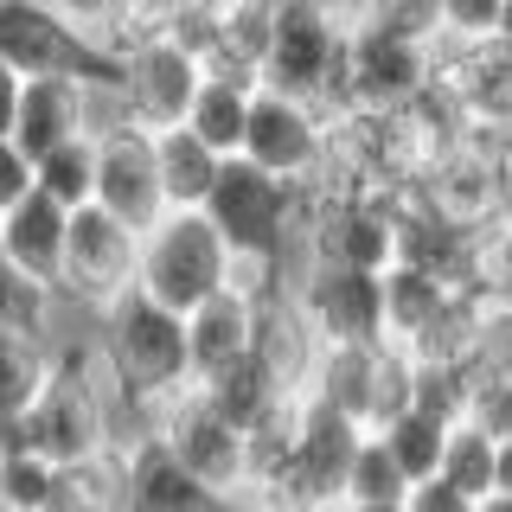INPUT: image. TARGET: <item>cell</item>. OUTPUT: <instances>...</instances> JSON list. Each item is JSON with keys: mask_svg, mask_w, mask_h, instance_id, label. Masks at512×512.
<instances>
[{"mask_svg": "<svg viewBox=\"0 0 512 512\" xmlns=\"http://www.w3.org/2000/svg\"><path fill=\"white\" fill-rule=\"evenodd\" d=\"M397 192H365V199H340V205H314L308 237H301V263H333V269H365L384 276L397 263Z\"/></svg>", "mask_w": 512, "mask_h": 512, "instance_id": "12", "label": "cell"}, {"mask_svg": "<svg viewBox=\"0 0 512 512\" xmlns=\"http://www.w3.org/2000/svg\"><path fill=\"white\" fill-rule=\"evenodd\" d=\"M493 39L512 52V0H500V20H493Z\"/></svg>", "mask_w": 512, "mask_h": 512, "instance_id": "37", "label": "cell"}, {"mask_svg": "<svg viewBox=\"0 0 512 512\" xmlns=\"http://www.w3.org/2000/svg\"><path fill=\"white\" fill-rule=\"evenodd\" d=\"M308 397L346 416L352 429H384L397 410H410V352L397 346H320Z\"/></svg>", "mask_w": 512, "mask_h": 512, "instance_id": "6", "label": "cell"}, {"mask_svg": "<svg viewBox=\"0 0 512 512\" xmlns=\"http://www.w3.org/2000/svg\"><path fill=\"white\" fill-rule=\"evenodd\" d=\"M346 32L352 13L327 0H269V52L256 84L314 103L320 116H340V64H346Z\"/></svg>", "mask_w": 512, "mask_h": 512, "instance_id": "3", "label": "cell"}, {"mask_svg": "<svg viewBox=\"0 0 512 512\" xmlns=\"http://www.w3.org/2000/svg\"><path fill=\"white\" fill-rule=\"evenodd\" d=\"M429 84V52L384 32L352 26L346 32V64H340V109H404Z\"/></svg>", "mask_w": 512, "mask_h": 512, "instance_id": "13", "label": "cell"}, {"mask_svg": "<svg viewBox=\"0 0 512 512\" xmlns=\"http://www.w3.org/2000/svg\"><path fill=\"white\" fill-rule=\"evenodd\" d=\"M116 45V90L128 109V128L141 135H167V128L186 122L192 96H199V58H186L173 39L160 32H141V39H109Z\"/></svg>", "mask_w": 512, "mask_h": 512, "instance_id": "8", "label": "cell"}, {"mask_svg": "<svg viewBox=\"0 0 512 512\" xmlns=\"http://www.w3.org/2000/svg\"><path fill=\"white\" fill-rule=\"evenodd\" d=\"M84 135V103H77V84L71 77H26L20 84V109H13V148L26 160L52 154L58 141H77Z\"/></svg>", "mask_w": 512, "mask_h": 512, "instance_id": "18", "label": "cell"}, {"mask_svg": "<svg viewBox=\"0 0 512 512\" xmlns=\"http://www.w3.org/2000/svg\"><path fill=\"white\" fill-rule=\"evenodd\" d=\"M327 7H346V13H352V0H327Z\"/></svg>", "mask_w": 512, "mask_h": 512, "instance_id": "40", "label": "cell"}, {"mask_svg": "<svg viewBox=\"0 0 512 512\" xmlns=\"http://www.w3.org/2000/svg\"><path fill=\"white\" fill-rule=\"evenodd\" d=\"M45 372H52V340L0 327V416H26V404L45 391Z\"/></svg>", "mask_w": 512, "mask_h": 512, "instance_id": "25", "label": "cell"}, {"mask_svg": "<svg viewBox=\"0 0 512 512\" xmlns=\"http://www.w3.org/2000/svg\"><path fill=\"white\" fill-rule=\"evenodd\" d=\"M90 180H96V141H58L52 154L32 160V192L39 199H52L58 212H77V205H90Z\"/></svg>", "mask_w": 512, "mask_h": 512, "instance_id": "23", "label": "cell"}, {"mask_svg": "<svg viewBox=\"0 0 512 512\" xmlns=\"http://www.w3.org/2000/svg\"><path fill=\"white\" fill-rule=\"evenodd\" d=\"M218 167H224V160L205 154L186 128L154 135V180H160V205H167V212H199L205 192H212V180H218Z\"/></svg>", "mask_w": 512, "mask_h": 512, "instance_id": "21", "label": "cell"}, {"mask_svg": "<svg viewBox=\"0 0 512 512\" xmlns=\"http://www.w3.org/2000/svg\"><path fill=\"white\" fill-rule=\"evenodd\" d=\"M327 135H333V122L314 103H295V96H276V90L256 84L237 160H250L256 173H269L282 186H308L320 173V160H327Z\"/></svg>", "mask_w": 512, "mask_h": 512, "instance_id": "11", "label": "cell"}, {"mask_svg": "<svg viewBox=\"0 0 512 512\" xmlns=\"http://www.w3.org/2000/svg\"><path fill=\"white\" fill-rule=\"evenodd\" d=\"M199 391L212 397V404H218L224 416H231V423L244 429V436H250V429H263V423H276V416H282V410L301 397V391H288V384H282L276 372H269V365L256 359V352H250V359H237L224 378L199 384Z\"/></svg>", "mask_w": 512, "mask_h": 512, "instance_id": "20", "label": "cell"}, {"mask_svg": "<svg viewBox=\"0 0 512 512\" xmlns=\"http://www.w3.org/2000/svg\"><path fill=\"white\" fill-rule=\"evenodd\" d=\"M244 116H250V84H231V77H199V96L186 109V135L199 141L205 154L237 160V141H244Z\"/></svg>", "mask_w": 512, "mask_h": 512, "instance_id": "22", "label": "cell"}, {"mask_svg": "<svg viewBox=\"0 0 512 512\" xmlns=\"http://www.w3.org/2000/svg\"><path fill=\"white\" fill-rule=\"evenodd\" d=\"M122 512H231V506L212 500V493L167 455L160 436H141V442L122 448Z\"/></svg>", "mask_w": 512, "mask_h": 512, "instance_id": "16", "label": "cell"}, {"mask_svg": "<svg viewBox=\"0 0 512 512\" xmlns=\"http://www.w3.org/2000/svg\"><path fill=\"white\" fill-rule=\"evenodd\" d=\"M135 256H141V231H128L103 205H77L71 224H64L58 295L77 301V308H90V314H103L109 301H122L128 288H135Z\"/></svg>", "mask_w": 512, "mask_h": 512, "instance_id": "10", "label": "cell"}, {"mask_svg": "<svg viewBox=\"0 0 512 512\" xmlns=\"http://www.w3.org/2000/svg\"><path fill=\"white\" fill-rule=\"evenodd\" d=\"M58 512H122V448H96L58 468Z\"/></svg>", "mask_w": 512, "mask_h": 512, "instance_id": "26", "label": "cell"}, {"mask_svg": "<svg viewBox=\"0 0 512 512\" xmlns=\"http://www.w3.org/2000/svg\"><path fill=\"white\" fill-rule=\"evenodd\" d=\"M493 493H506V500H512V436L493 442Z\"/></svg>", "mask_w": 512, "mask_h": 512, "instance_id": "36", "label": "cell"}, {"mask_svg": "<svg viewBox=\"0 0 512 512\" xmlns=\"http://www.w3.org/2000/svg\"><path fill=\"white\" fill-rule=\"evenodd\" d=\"M90 205H103V212L122 218L128 231H148V224L167 212V205H160V180H154V135H141V128H116V135L96 141Z\"/></svg>", "mask_w": 512, "mask_h": 512, "instance_id": "14", "label": "cell"}, {"mask_svg": "<svg viewBox=\"0 0 512 512\" xmlns=\"http://www.w3.org/2000/svg\"><path fill=\"white\" fill-rule=\"evenodd\" d=\"M199 212L237 263L282 269L288 276L301 263V237H308L314 205H308V186H282L269 173H256L250 160H224Z\"/></svg>", "mask_w": 512, "mask_h": 512, "instance_id": "1", "label": "cell"}, {"mask_svg": "<svg viewBox=\"0 0 512 512\" xmlns=\"http://www.w3.org/2000/svg\"><path fill=\"white\" fill-rule=\"evenodd\" d=\"M0 64L13 77H116V45L77 32L52 0H0Z\"/></svg>", "mask_w": 512, "mask_h": 512, "instance_id": "5", "label": "cell"}, {"mask_svg": "<svg viewBox=\"0 0 512 512\" xmlns=\"http://www.w3.org/2000/svg\"><path fill=\"white\" fill-rule=\"evenodd\" d=\"M372 436L384 442V455L397 461V474L410 480H436V461H442V442H448V423H436V416L423 410H397L384 429H372Z\"/></svg>", "mask_w": 512, "mask_h": 512, "instance_id": "24", "label": "cell"}, {"mask_svg": "<svg viewBox=\"0 0 512 512\" xmlns=\"http://www.w3.org/2000/svg\"><path fill=\"white\" fill-rule=\"evenodd\" d=\"M474 512H512V500H506V493H487V500H480Z\"/></svg>", "mask_w": 512, "mask_h": 512, "instance_id": "38", "label": "cell"}, {"mask_svg": "<svg viewBox=\"0 0 512 512\" xmlns=\"http://www.w3.org/2000/svg\"><path fill=\"white\" fill-rule=\"evenodd\" d=\"M288 301L314 346H384V295L378 276L333 263H295L288 269Z\"/></svg>", "mask_w": 512, "mask_h": 512, "instance_id": "9", "label": "cell"}, {"mask_svg": "<svg viewBox=\"0 0 512 512\" xmlns=\"http://www.w3.org/2000/svg\"><path fill=\"white\" fill-rule=\"evenodd\" d=\"M20 84H26V77H13L7 64H0V141L13 135V109H20Z\"/></svg>", "mask_w": 512, "mask_h": 512, "instance_id": "35", "label": "cell"}, {"mask_svg": "<svg viewBox=\"0 0 512 512\" xmlns=\"http://www.w3.org/2000/svg\"><path fill=\"white\" fill-rule=\"evenodd\" d=\"M404 493H410V480L397 474V461L384 455V442L365 429L359 448H352V461H346V474H340V506H404Z\"/></svg>", "mask_w": 512, "mask_h": 512, "instance_id": "27", "label": "cell"}, {"mask_svg": "<svg viewBox=\"0 0 512 512\" xmlns=\"http://www.w3.org/2000/svg\"><path fill=\"white\" fill-rule=\"evenodd\" d=\"M52 7L90 39H116V26H122V0H52Z\"/></svg>", "mask_w": 512, "mask_h": 512, "instance_id": "32", "label": "cell"}, {"mask_svg": "<svg viewBox=\"0 0 512 512\" xmlns=\"http://www.w3.org/2000/svg\"><path fill=\"white\" fill-rule=\"evenodd\" d=\"M154 436L167 442V455L180 461V468L199 480L212 500H224V506L237 512V500H244V429H237L231 416L199 391V384L180 391L173 404H160Z\"/></svg>", "mask_w": 512, "mask_h": 512, "instance_id": "7", "label": "cell"}, {"mask_svg": "<svg viewBox=\"0 0 512 512\" xmlns=\"http://www.w3.org/2000/svg\"><path fill=\"white\" fill-rule=\"evenodd\" d=\"M352 26L384 32V39H404V45H423V52L442 39L436 0H352Z\"/></svg>", "mask_w": 512, "mask_h": 512, "instance_id": "29", "label": "cell"}, {"mask_svg": "<svg viewBox=\"0 0 512 512\" xmlns=\"http://www.w3.org/2000/svg\"><path fill=\"white\" fill-rule=\"evenodd\" d=\"M26 199H32V160L13 148V141H0V218Z\"/></svg>", "mask_w": 512, "mask_h": 512, "instance_id": "33", "label": "cell"}, {"mask_svg": "<svg viewBox=\"0 0 512 512\" xmlns=\"http://www.w3.org/2000/svg\"><path fill=\"white\" fill-rule=\"evenodd\" d=\"M186 320V372L192 384H212L224 378L237 359H250V340H256V301L244 288H224V295L199 301Z\"/></svg>", "mask_w": 512, "mask_h": 512, "instance_id": "15", "label": "cell"}, {"mask_svg": "<svg viewBox=\"0 0 512 512\" xmlns=\"http://www.w3.org/2000/svg\"><path fill=\"white\" fill-rule=\"evenodd\" d=\"M237 276V256L224 250V237L205 224V212H160L141 231L135 256V295L160 301L173 314H192L199 301L224 295Z\"/></svg>", "mask_w": 512, "mask_h": 512, "instance_id": "4", "label": "cell"}, {"mask_svg": "<svg viewBox=\"0 0 512 512\" xmlns=\"http://www.w3.org/2000/svg\"><path fill=\"white\" fill-rule=\"evenodd\" d=\"M333 512H397V506H333Z\"/></svg>", "mask_w": 512, "mask_h": 512, "instance_id": "39", "label": "cell"}, {"mask_svg": "<svg viewBox=\"0 0 512 512\" xmlns=\"http://www.w3.org/2000/svg\"><path fill=\"white\" fill-rule=\"evenodd\" d=\"M474 506H480V500H461L448 480H416L397 512H474Z\"/></svg>", "mask_w": 512, "mask_h": 512, "instance_id": "34", "label": "cell"}, {"mask_svg": "<svg viewBox=\"0 0 512 512\" xmlns=\"http://www.w3.org/2000/svg\"><path fill=\"white\" fill-rule=\"evenodd\" d=\"M461 423H474V429H487L493 442H506L512 436V378H474Z\"/></svg>", "mask_w": 512, "mask_h": 512, "instance_id": "31", "label": "cell"}, {"mask_svg": "<svg viewBox=\"0 0 512 512\" xmlns=\"http://www.w3.org/2000/svg\"><path fill=\"white\" fill-rule=\"evenodd\" d=\"M436 480H448L461 500H487V493H493V436H487V429H474V423L448 429Z\"/></svg>", "mask_w": 512, "mask_h": 512, "instance_id": "28", "label": "cell"}, {"mask_svg": "<svg viewBox=\"0 0 512 512\" xmlns=\"http://www.w3.org/2000/svg\"><path fill=\"white\" fill-rule=\"evenodd\" d=\"M96 352H103V372L116 391H128L135 404H173L180 391H192L186 372V320L160 301L128 288L122 301H109L96 314Z\"/></svg>", "mask_w": 512, "mask_h": 512, "instance_id": "2", "label": "cell"}, {"mask_svg": "<svg viewBox=\"0 0 512 512\" xmlns=\"http://www.w3.org/2000/svg\"><path fill=\"white\" fill-rule=\"evenodd\" d=\"M64 224H71V212H58L52 199H39V192H32L26 205H13V212L0 218V263H7L20 282L45 288V295H58Z\"/></svg>", "mask_w": 512, "mask_h": 512, "instance_id": "17", "label": "cell"}, {"mask_svg": "<svg viewBox=\"0 0 512 512\" xmlns=\"http://www.w3.org/2000/svg\"><path fill=\"white\" fill-rule=\"evenodd\" d=\"M263 52H269V0H231V7H218L212 52H205V77H231V84L256 90V77H263Z\"/></svg>", "mask_w": 512, "mask_h": 512, "instance_id": "19", "label": "cell"}, {"mask_svg": "<svg viewBox=\"0 0 512 512\" xmlns=\"http://www.w3.org/2000/svg\"><path fill=\"white\" fill-rule=\"evenodd\" d=\"M0 512H58V468L32 448L0 455Z\"/></svg>", "mask_w": 512, "mask_h": 512, "instance_id": "30", "label": "cell"}]
</instances>
